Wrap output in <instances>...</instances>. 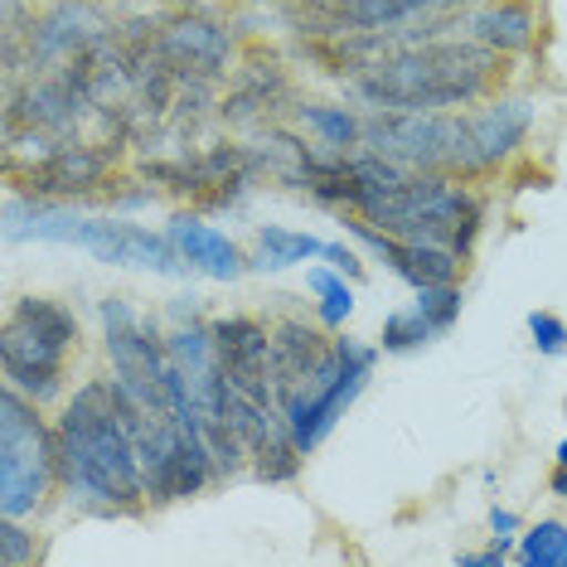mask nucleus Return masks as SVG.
<instances>
[{
  "label": "nucleus",
  "instance_id": "obj_5",
  "mask_svg": "<svg viewBox=\"0 0 567 567\" xmlns=\"http://www.w3.org/2000/svg\"><path fill=\"white\" fill-rule=\"evenodd\" d=\"M373 359L379 350L359 340H330V354L306 373L301 383H291L281 393V412H287V427L296 436V446L311 456V451L334 432V422L350 412V403L364 393Z\"/></svg>",
  "mask_w": 567,
  "mask_h": 567
},
{
  "label": "nucleus",
  "instance_id": "obj_17",
  "mask_svg": "<svg viewBox=\"0 0 567 567\" xmlns=\"http://www.w3.org/2000/svg\"><path fill=\"white\" fill-rule=\"evenodd\" d=\"M301 126H311V132L320 136V146H330V151H350L354 141H364V122H359L350 107L311 102V107H301Z\"/></svg>",
  "mask_w": 567,
  "mask_h": 567
},
{
  "label": "nucleus",
  "instance_id": "obj_11",
  "mask_svg": "<svg viewBox=\"0 0 567 567\" xmlns=\"http://www.w3.org/2000/svg\"><path fill=\"white\" fill-rule=\"evenodd\" d=\"M326 354H330V340L316 326H306V320H281V326L272 330V389H277V403H281V393H287L291 383H301Z\"/></svg>",
  "mask_w": 567,
  "mask_h": 567
},
{
  "label": "nucleus",
  "instance_id": "obj_22",
  "mask_svg": "<svg viewBox=\"0 0 567 567\" xmlns=\"http://www.w3.org/2000/svg\"><path fill=\"white\" fill-rule=\"evenodd\" d=\"M528 334H534V350L538 354H563L567 350V320L553 311H534L528 316Z\"/></svg>",
  "mask_w": 567,
  "mask_h": 567
},
{
  "label": "nucleus",
  "instance_id": "obj_16",
  "mask_svg": "<svg viewBox=\"0 0 567 567\" xmlns=\"http://www.w3.org/2000/svg\"><path fill=\"white\" fill-rule=\"evenodd\" d=\"M514 558L524 567H567V524L563 519H538L519 534Z\"/></svg>",
  "mask_w": 567,
  "mask_h": 567
},
{
  "label": "nucleus",
  "instance_id": "obj_19",
  "mask_svg": "<svg viewBox=\"0 0 567 567\" xmlns=\"http://www.w3.org/2000/svg\"><path fill=\"white\" fill-rule=\"evenodd\" d=\"M417 316L432 326V334H446L461 320V287L456 281H432V287H417Z\"/></svg>",
  "mask_w": 567,
  "mask_h": 567
},
{
  "label": "nucleus",
  "instance_id": "obj_7",
  "mask_svg": "<svg viewBox=\"0 0 567 567\" xmlns=\"http://www.w3.org/2000/svg\"><path fill=\"white\" fill-rule=\"evenodd\" d=\"M49 238V243H73V248H87L97 252L102 262H117V267H151V272H165V277H185L195 267L179 257V248L171 243V234L156 238L136 224H107V218H73V214H44L34 209L30 214V228H16L10 238Z\"/></svg>",
  "mask_w": 567,
  "mask_h": 567
},
{
  "label": "nucleus",
  "instance_id": "obj_24",
  "mask_svg": "<svg viewBox=\"0 0 567 567\" xmlns=\"http://www.w3.org/2000/svg\"><path fill=\"white\" fill-rule=\"evenodd\" d=\"M326 262L334 267V272H344V277H359V272H364L359 252H354V248H344V243H326Z\"/></svg>",
  "mask_w": 567,
  "mask_h": 567
},
{
  "label": "nucleus",
  "instance_id": "obj_13",
  "mask_svg": "<svg viewBox=\"0 0 567 567\" xmlns=\"http://www.w3.org/2000/svg\"><path fill=\"white\" fill-rule=\"evenodd\" d=\"M475 40L485 49H499V54H514V49H524L534 40V16H528V6H519V0L485 6L481 16H475Z\"/></svg>",
  "mask_w": 567,
  "mask_h": 567
},
{
  "label": "nucleus",
  "instance_id": "obj_21",
  "mask_svg": "<svg viewBox=\"0 0 567 567\" xmlns=\"http://www.w3.org/2000/svg\"><path fill=\"white\" fill-rule=\"evenodd\" d=\"M171 44H179L189 59H209V63H218V59H224V49H228L224 30H218V24H204V20L179 24V30L171 34Z\"/></svg>",
  "mask_w": 567,
  "mask_h": 567
},
{
  "label": "nucleus",
  "instance_id": "obj_1",
  "mask_svg": "<svg viewBox=\"0 0 567 567\" xmlns=\"http://www.w3.org/2000/svg\"><path fill=\"white\" fill-rule=\"evenodd\" d=\"M63 489L102 514H136L146 505V466H141L136 432L112 379H93L63 403L59 417Z\"/></svg>",
  "mask_w": 567,
  "mask_h": 567
},
{
  "label": "nucleus",
  "instance_id": "obj_15",
  "mask_svg": "<svg viewBox=\"0 0 567 567\" xmlns=\"http://www.w3.org/2000/svg\"><path fill=\"white\" fill-rule=\"evenodd\" d=\"M102 175H107V161L93 156V151L73 146V151H59L49 161V171H40V189H54V195H79V189H97Z\"/></svg>",
  "mask_w": 567,
  "mask_h": 567
},
{
  "label": "nucleus",
  "instance_id": "obj_12",
  "mask_svg": "<svg viewBox=\"0 0 567 567\" xmlns=\"http://www.w3.org/2000/svg\"><path fill=\"white\" fill-rule=\"evenodd\" d=\"M97 34H102V16L93 6H83V0H73V6L49 10L40 20V30H34V40H40L44 54H63V49H79L87 40H97Z\"/></svg>",
  "mask_w": 567,
  "mask_h": 567
},
{
  "label": "nucleus",
  "instance_id": "obj_25",
  "mask_svg": "<svg viewBox=\"0 0 567 567\" xmlns=\"http://www.w3.org/2000/svg\"><path fill=\"white\" fill-rule=\"evenodd\" d=\"M509 558V538H495V548H485V553H461V563H471V567H499Z\"/></svg>",
  "mask_w": 567,
  "mask_h": 567
},
{
  "label": "nucleus",
  "instance_id": "obj_4",
  "mask_svg": "<svg viewBox=\"0 0 567 567\" xmlns=\"http://www.w3.org/2000/svg\"><path fill=\"white\" fill-rule=\"evenodd\" d=\"M485 54H471L461 44H432L393 63H379L369 73L364 93L389 112H436L451 102H466L485 87Z\"/></svg>",
  "mask_w": 567,
  "mask_h": 567
},
{
  "label": "nucleus",
  "instance_id": "obj_3",
  "mask_svg": "<svg viewBox=\"0 0 567 567\" xmlns=\"http://www.w3.org/2000/svg\"><path fill=\"white\" fill-rule=\"evenodd\" d=\"M40 408L16 389L0 393V519H34L63 485L59 427Z\"/></svg>",
  "mask_w": 567,
  "mask_h": 567
},
{
  "label": "nucleus",
  "instance_id": "obj_6",
  "mask_svg": "<svg viewBox=\"0 0 567 567\" xmlns=\"http://www.w3.org/2000/svg\"><path fill=\"white\" fill-rule=\"evenodd\" d=\"M364 146L403 171H481L471 151L466 117L442 112H389L364 122Z\"/></svg>",
  "mask_w": 567,
  "mask_h": 567
},
{
  "label": "nucleus",
  "instance_id": "obj_9",
  "mask_svg": "<svg viewBox=\"0 0 567 567\" xmlns=\"http://www.w3.org/2000/svg\"><path fill=\"white\" fill-rule=\"evenodd\" d=\"M528 126H534V112H528V102H485L481 112H471L466 117V132H471V151H475V165L481 171H495V165H505L514 151L524 146Z\"/></svg>",
  "mask_w": 567,
  "mask_h": 567
},
{
  "label": "nucleus",
  "instance_id": "obj_10",
  "mask_svg": "<svg viewBox=\"0 0 567 567\" xmlns=\"http://www.w3.org/2000/svg\"><path fill=\"white\" fill-rule=\"evenodd\" d=\"M171 243L179 248L195 272L214 277V281H238L252 267V257H243V248L228 234H218L214 224H199V218H175L171 224Z\"/></svg>",
  "mask_w": 567,
  "mask_h": 567
},
{
  "label": "nucleus",
  "instance_id": "obj_8",
  "mask_svg": "<svg viewBox=\"0 0 567 567\" xmlns=\"http://www.w3.org/2000/svg\"><path fill=\"white\" fill-rule=\"evenodd\" d=\"M214 340H218V359H224L228 389L243 398H277L272 389V330L257 326L252 316H228L214 320Z\"/></svg>",
  "mask_w": 567,
  "mask_h": 567
},
{
  "label": "nucleus",
  "instance_id": "obj_23",
  "mask_svg": "<svg viewBox=\"0 0 567 567\" xmlns=\"http://www.w3.org/2000/svg\"><path fill=\"white\" fill-rule=\"evenodd\" d=\"M34 558H40V548L24 544L20 519H0V563H6V567H24V563H34Z\"/></svg>",
  "mask_w": 567,
  "mask_h": 567
},
{
  "label": "nucleus",
  "instance_id": "obj_14",
  "mask_svg": "<svg viewBox=\"0 0 567 567\" xmlns=\"http://www.w3.org/2000/svg\"><path fill=\"white\" fill-rule=\"evenodd\" d=\"M311 257H326V243L301 234V228H262L257 234V252H252V267L262 272H281V267H296V262H311Z\"/></svg>",
  "mask_w": 567,
  "mask_h": 567
},
{
  "label": "nucleus",
  "instance_id": "obj_27",
  "mask_svg": "<svg viewBox=\"0 0 567 567\" xmlns=\"http://www.w3.org/2000/svg\"><path fill=\"white\" fill-rule=\"evenodd\" d=\"M558 466H567V436L558 442Z\"/></svg>",
  "mask_w": 567,
  "mask_h": 567
},
{
  "label": "nucleus",
  "instance_id": "obj_2",
  "mask_svg": "<svg viewBox=\"0 0 567 567\" xmlns=\"http://www.w3.org/2000/svg\"><path fill=\"white\" fill-rule=\"evenodd\" d=\"M79 320L69 306L49 301V296H20L6 311V334H0V369H6V389H16L34 403L63 393L69 383V359L79 354Z\"/></svg>",
  "mask_w": 567,
  "mask_h": 567
},
{
  "label": "nucleus",
  "instance_id": "obj_20",
  "mask_svg": "<svg viewBox=\"0 0 567 567\" xmlns=\"http://www.w3.org/2000/svg\"><path fill=\"white\" fill-rule=\"evenodd\" d=\"M427 340H432V326L417 316V306H408V311H393L389 320H383V334H379V344H383L389 354L422 350Z\"/></svg>",
  "mask_w": 567,
  "mask_h": 567
},
{
  "label": "nucleus",
  "instance_id": "obj_26",
  "mask_svg": "<svg viewBox=\"0 0 567 567\" xmlns=\"http://www.w3.org/2000/svg\"><path fill=\"white\" fill-rule=\"evenodd\" d=\"M489 528H495V538H519V514L514 509H489Z\"/></svg>",
  "mask_w": 567,
  "mask_h": 567
},
{
  "label": "nucleus",
  "instance_id": "obj_18",
  "mask_svg": "<svg viewBox=\"0 0 567 567\" xmlns=\"http://www.w3.org/2000/svg\"><path fill=\"white\" fill-rule=\"evenodd\" d=\"M306 287L320 296V306H316L320 326L340 330L344 320L354 316V287L344 281V272H330V267H311V272H306Z\"/></svg>",
  "mask_w": 567,
  "mask_h": 567
}]
</instances>
